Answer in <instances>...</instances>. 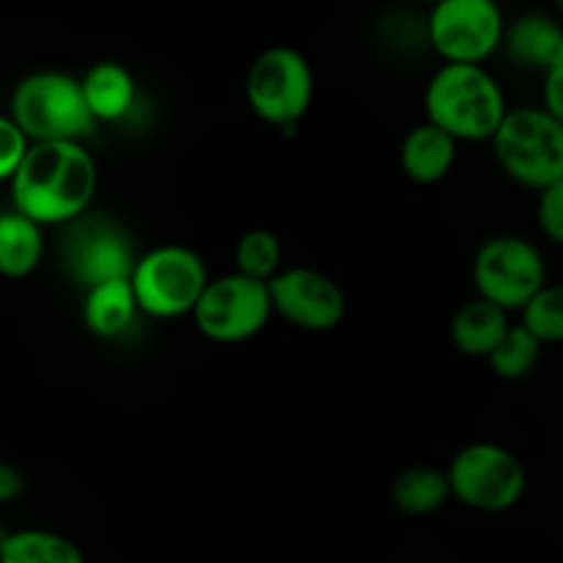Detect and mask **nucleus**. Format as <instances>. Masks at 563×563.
<instances>
[{"mask_svg":"<svg viewBox=\"0 0 563 563\" xmlns=\"http://www.w3.org/2000/svg\"><path fill=\"white\" fill-rule=\"evenodd\" d=\"M99 168L86 143H33L9 179L11 209L38 225H69L91 212Z\"/></svg>","mask_w":563,"mask_h":563,"instance_id":"1","label":"nucleus"},{"mask_svg":"<svg viewBox=\"0 0 563 563\" xmlns=\"http://www.w3.org/2000/svg\"><path fill=\"white\" fill-rule=\"evenodd\" d=\"M498 77L478 64H443L423 88V113L460 143H493L509 115Z\"/></svg>","mask_w":563,"mask_h":563,"instance_id":"2","label":"nucleus"},{"mask_svg":"<svg viewBox=\"0 0 563 563\" xmlns=\"http://www.w3.org/2000/svg\"><path fill=\"white\" fill-rule=\"evenodd\" d=\"M5 115L33 143H86L99 126L80 77L60 69H38L22 77L11 91Z\"/></svg>","mask_w":563,"mask_h":563,"instance_id":"3","label":"nucleus"},{"mask_svg":"<svg viewBox=\"0 0 563 563\" xmlns=\"http://www.w3.org/2000/svg\"><path fill=\"white\" fill-rule=\"evenodd\" d=\"M504 174L528 190H548L563 179V121L544 104L511 108L493 137Z\"/></svg>","mask_w":563,"mask_h":563,"instance_id":"4","label":"nucleus"},{"mask_svg":"<svg viewBox=\"0 0 563 563\" xmlns=\"http://www.w3.org/2000/svg\"><path fill=\"white\" fill-rule=\"evenodd\" d=\"M313 66L300 49L289 44H273L253 58L245 77L247 108L264 124L280 132L297 130L313 104Z\"/></svg>","mask_w":563,"mask_h":563,"instance_id":"5","label":"nucleus"},{"mask_svg":"<svg viewBox=\"0 0 563 563\" xmlns=\"http://www.w3.org/2000/svg\"><path fill=\"white\" fill-rule=\"evenodd\" d=\"M212 284L207 262L187 245H157L141 253L132 269V289L143 317H192L203 291Z\"/></svg>","mask_w":563,"mask_h":563,"instance_id":"6","label":"nucleus"},{"mask_svg":"<svg viewBox=\"0 0 563 563\" xmlns=\"http://www.w3.org/2000/svg\"><path fill=\"white\" fill-rule=\"evenodd\" d=\"M454 500L473 511L500 515L515 509L528 489V471L520 456L500 443H467L449 462Z\"/></svg>","mask_w":563,"mask_h":563,"instance_id":"7","label":"nucleus"},{"mask_svg":"<svg viewBox=\"0 0 563 563\" xmlns=\"http://www.w3.org/2000/svg\"><path fill=\"white\" fill-rule=\"evenodd\" d=\"M471 278L476 297H484L511 313L522 311L548 286V264L531 240L498 234L478 245Z\"/></svg>","mask_w":563,"mask_h":563,"instance_id":"8","label":"nucleus"},{"mask_svg":"<svg viewBox=\"0 0 563 563\" xmlns=\"http://www.w3.org/2000/svg\"><path fill=\"white\" fill-rule=\"evenodd\" d=\"M275 317L269 284L229 273L212 278L201 302L192 311L198 333L212 344H245L256 339Z\"/></svg>","mask_w":563,"mask_h":563,"instance_id":"9","label":"nucleus"},{"mask_svg":"<svg viewBox=\"0 0 563 563\" xmlns=\"http://www.w3.org/2000/svg\"><path fill=\"white\" fill-rule=\"evenodd\" d=\"M429 44L443 64L484 66L504 49L506 16L498 0H443L427 14Z\"/></svg>","mask_w":563,"mask_h":563,"instance_id":"10","label":"nucleus"},{"mask_svg":"<svg viewBox=\"0 0 563 563\" xmlns=\"http://www.w3.org/2000/svg\"><path fill=\"white\" fill-rule=\"evenodd\" d=\"M60 258L69 278L82 291L119 278H132L141 253L135 251L130 231L108 214H82L66 225Z\"/></svg>","mask_w":563,"mask_h":563,"instance_id":"11","label":"nucleus"},{"mask_svg":"<svg viewBox=\"0 0 563 563\" xmlns=\"http://www.w3.org/2000/svg\"><path fill=\"white\" fill-rule=\"evenodd\" d=\"M275 317L306 333H330L346 317V295L339 280L317 267H284L269 280Z\"/></svg>","mask_w":563,"mask_h":563,"instance_id":"12","label":"nucleus"},{"mask_svg":"<svg viewBox=\"0 0 563 563\" xmlns=\"http://www.w3.org/2000/svg\"><path fill=\"white\" fill-rule=\"evenodd\" d=\"M460 141L432 121H421L405 135L399 148L401 174L416 185H438L456 165Z\"/></svg>","mask_w":563,"mask_h":563,"instance_id":"13","label":"nucleus"},{"mask_svg":"<svg viewBox=\"0 0 563 563\" xmlns=\"http://www.w3.org/2000/svg\"><path fill=\"white\" fill-rule=\"evenodd\" d=\"M82 324L91 335L102 341L124 339L132 330V324L141 317L132 278L108 280L82 295Z\"/></svg>","mask_w":563,"mask_h":563,"instance_id":"14","label":"nucleus"},{"mask_svg":"<svg viewBox=\"0 0 563 563\" xmlns=\"http://www.w3.org/2000/svg\"><path fill=\"white\" fill-rule=\"evenodd\" d=\"M504 53L509 55L511 64L539 69L544 75L563 53V22L544 11L517 16L506 27Z\"/></svg>","mask_w":563,"mask_h":563,"instance_id":"15","label":"nucleus"},{"mask_svg":"<svg viewBox=\"0 0 563 563\" xmlns=\"http://www.w3.org/2000/svg\"><path fill=\"white\" fill-rule=\"evenodd\" d=\"M82 80L88 108L99 124H119L130 119L137 104V80L119 60H97Z\"/></svg>","mask_w":563,"mask_h":563,"instance_id":"16","label":"nucleus"},{"mask_svg":"<svg viewBox=\"0 0 563 563\" xmlns=\"http://www.w3.org/2000/svg\"><path fill=\"white\" fill-rule=\"evenodd\" d=\"M511 324L515 322H511L506 308L495 306V302L484 300V297H473L451 319V344L465 357L489 361V355L498 350V344L506 339Z\"/></svg>","mask_w":563,"mask_h":563,"instance_id":"17","label":"nucleus"},{"mask_svg":"<svg viewBox=\"0 0 563 563\" xmlns=\"http://www.w3.org/2000/svg\"><path fill=\"white\" fill-rule=\"evenodd\" d=\"M44 258V225L25 218L16 209H5L0 218V273L9 280H25Z\"/></svg>","mask_w":563,"mask_h":563,"instance_id":"18","label":"nucleus"},{"mask_svg":"<svg viewBox=\"0 0 563 563\" xmlns=\"http://www.w3.org/2000/svg\"><path fill=\"white\" fill-rule=\"evenodd\" d=\"M0 563H88L80 544L49 528H20L0 537Z\"/></svg>","mask_w":563,"mask_h":563,"instance_id":"19","label":"nucleus"},{"mask_svg":"<svg viewBox=\"0 0 563 563\" xmlns=\"http://www.w3.org/2000/svg\"><path fill=\"white\" fill-rule=\"evenodd\" d=\"M394 506L407 517H429L443 509L454 493H451L449 471L434 465H410L396 476L390 489Z\"/></svg>","mask_w":563,"mask_h":563,"instance_id":"20","label":"nucleus"},{"mask_svg":"<svg viewBox=\"0 0 563 563\" xmlns=\"http://www.w3.org/2000/svg\"><path fill=\"white\" fill-rule=\"evenodd\" d=\"M234 269L269 284L278 273H284V245L280 236L269 229H251L236 240Z\"/></svg>","mask_w":563,"mask_h":563,"instance_id":"21","label":"nucleus"},{"mask_svg":"<svg viewBox=\"0 0 563 563\" xmlns=\"http://www.w3.org/2000/svg\"><path fill=\"white\" fill-rule=\"evenodd\" d=\"M542 341L526 324H511L506 339L500 341L498 350L489 355L487 363L495 377L506 379V383H517V379H526L537 368L539 357H542Z\"/></svg>","mask_w":563,"mask_h":563,"instance_id":"22","label":"nucleus"},{"mask_svg":"<svg viewBox=\"0 0 563 563\" xmlns=\"http://www.w3.org/2000/svg\"><path fill=\"white\" fill-rule=\"evenodd\" d=\"M520 313L542 344H563V284L544 286Z\"/></svg>","mask_w":563,"mask_h":563,"instance_id":"23","label":"nucleus"},{"mask_svg":"<svg viewBox=\"0 0 563 563\" xmlns=\"http://www.w3.org/2000/svg\"><path fill=\"white\" fill-rule=\"evenodd\" d=\"M379 33L383 42L396 47V55L416 53V49H432L429 44V27L427 16H416L410 11H394L379 22Z\"/></svg>","mask_w":563,"mask_h":563,"instance_id":"24","label":"nucleus"},{"mask_svg":"<svg viewBox=\"0 0 563 563\" xmlns=\"http://www.w3.org/2000/svg\"><path fill=\"white\" fill-rule=\"evenodd\" d=\"M33 141L25 135L20 124L9 115L0 119V179L9 181L20 170L25 157L31 154Z\"/></svg>","mask_w":563,"mask_h":563,"instance_id":"25","label":"nucleus"},{"mask_svg":"<svg viewBox=\"0 0 563 563\" xmlns=\"http://www.w3.org/2000/svg\"><path fill=\"white\" fill-rule=\"evenodd\" d=\"M537 223L544 240L563 247V179L539 192Z\"/></svg>","mask_w":563,"mask_h":563,"instance_id":"26","label":"nucleus"},{"mask_svg":"<svg viewBox=\"0 0 563 563\" xmlns=\"http://www.w3.org/2000/svg\"><path fill=\"white\" fill-rule=\"evenodd\" d=\"M542 104L555 115V119L563 121V53L555 58V64L544 71Z\"/></svg>","mask_w":563,"mask_h":563,"instance_id":"27","label":"nucleus"},{"mask_svg":"<svg viewBox=\"0 0 563 563\" xmlns=\"http://www.w3.org/2000/svg\"><path fill=\"white\" fill-rule=\"evenodd\" d=\"M25 493V476L14 465H0V500L11 504Z\"/></svg>","mask_w":563,"mask_h":563,"instance_id":"28","label":"nucleus"},{"mask_svg":"<svg viewBox=\"0 0 563 563\" xmlns=\"http://www.w3.org/2000/svg\"><path fill=\"white\" fill-rule=\"evenodd\" d=\"M421 3H427L429 9H432V5H438V3H443V0H421Z\"/></svg>","mask_w":563,"mask_h":563,"instance_id":"29","label":"nucleus"},{"mask_svg":"<svg viewBox=\"0 0 563 563\" xmlns=\"http://www.w3.org/2000/svg\"><path fill=\"white\" fill-rule=\"evenodd\" d=\"M555 9H559V14L563 16V0H555Z\"/></svg>","mask_w":563,"mask_h":563,"instance_id":"30","label":"nucleus"}]
</instances>
